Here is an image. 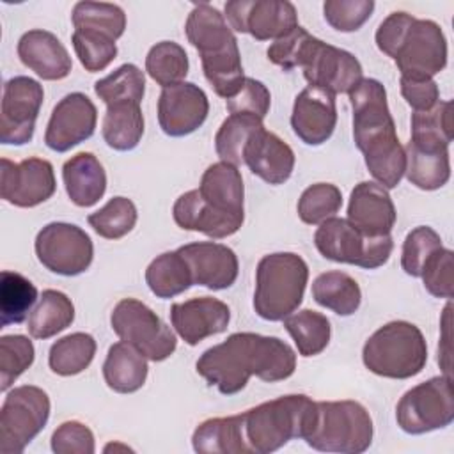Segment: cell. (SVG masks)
I'll list each match as a JSON object with an SVG mask.
<instances>
[{
  "mask_svg": "<svg viewBox=\"0 0 454 454\" xmlns=\"http://www.w3.org/2000/svg\"><path fill=\"white\" fill-rule=\"evenodd\" d=\"M195 369L207 385L216 387L223 395H232L247 387L250 376L268 383L287 380L296 369V355L278 337L238 332L207 348Z\"/></svg>",
  "mask_w": 454,
  "mask_h": 454,
  "instance_id": "1",
  "label": "cell"
},
{
  "mask_svg": "<svg viewBox=\"0 0 454 454\" xmlns=\"http://www.w3.org/2000/svg\"><path fill=\"white\" fill-rule=\"evenodd\" d=\"M353 108V138L364 153L371 176L387 190L395 188L406 168L395 122L387 103V90L374 78H362L349 92Z\"/></svg>",
  "mask_w": 454,
  "mask_h": 454,
  "instance_id": "2",
  "label": "cell"
},
{
  "mask_svg": "<svg viewBox=\"0 0 454 454\" xmlns=\"http://www.w3.org/2000/svg\"><path fill=\"white\" fill-rule=\"evenodd\" d=\"M374 39L404 78H433L447 66V39L433 20L395 11L380 23Z\"/></svg>",
  "mask_w": 454,
  "mask_h": 454,
  "instance_id": "3",
  "label": "cell"
},
{
  "mask_svg": "<svg viewBox=\"0 0 454 454\" xmlns=\"http://www.w3.org/2000/svg\"><path fill=\"white\" fill-rule=\"evenodd\" d=\"M184 32L192 46L199 51L202 71L213 90L223 98H232L245 82L238 39L225 16L213 5L195 4L188 14Z\"/></svg>",
  "mask_w": 454,
  "mask_h": 454,
  "instance_id": "4",
  "label": "cell"
},
{
  "mask_svg": "<svg viewBox=\"0 0 454 454\" xmlns=\"http://www.w3.org/2000/svg\"><path fill=\"white\" fill-rule=\"evenodd\" d=\"M316 401L305 394H289L261 403L241 413L250 454H270L294 438H303Z\"/></svg>",
  "mask_w": 454,
  "mask_h": 454,
  "instance_id": "5",
  "label": "cell"
},
{
  "mask_svg": "<svg viewBox=\"0 0 454 454\" xmlns=\"http://www.w3.org/2000/svg\"><path fill=\"white\" fill-rule=\"evenodd\" d=\"M372 433V419L358 401H316L303 440L321 452L360 454L371 447Z\"/></svg>",
  "mask_w": 454,
  "mask_h": 454,
  "instance_id": "6",
  "label": "cell"
},
{
  "mask_svg": "<svg viewBox=\"0 0 454 454\" xmlns=\"http://www.w3.org/2000/svg\"><path fill=\"white\" fill-rule=\"evenodd\" d=\"M307 280L309 266L298 254L264 255L255 270L254 310L266 321H284L300 307Z\"/></svg>",
  "mask_w": 454,
  "mask_h": 454,
  "instance_id": "7",
  "label": "cell"
},
{
  "mask_svg": "<svg viewBox=\"0 0 454 454\" xmlns=\"http://www.w3.org/2000/svg\"><path fill=\"white\" fill-rule=\"evenodd\" d=\"M364 365L378 376L408 380L427 362V344L413 323L390 321L378 328L364 344Z\"/></svg>",
  "mask_w": 454,
  "mask_h": 454,
  "instance_id": "8",
  "label": "cell"
},
{
  "mask_svg": "<svg viewBox=\"0 0 454 454\" xmlns=\"http://www.w3.org/2000/svg\"><path fill=\"white\" fill-rule=\"evenodd\" d=\"M317 252L333 262L376 270L383 266L394 248L392 236H367L348 218L332 216L319 223L314 234Z\"/></svg>",
  "mask_w": 454,
  "mask_h": 454,
  "instance_id": "9",
  "label": "cell"
},
{
  "mask_svg": "<svg viewBox=\"0 0 454 454\" xmlns=\"http://www.w3.org/2000/svg\"><path fill=\"white\" fill-rule=\"evenodd\" d=\"M110 325L121 340L138 349L147 360L161 362L176 351L177 339L170 326L140 300H121L110 314Z\"/></svg>",
  "mask_w": 454,
  "mask_h": 454,
  "instance_id": "10",
  "label": "cell"
},
{
  "mask_svg": "<svg viewBox=\"0 0 454 454\" xmlns=\"http://www.w3.org/2000/svg\"><path fill=\"white\" fill-rule=\"evenodd\" d=\"M50 417L48 394L34 385L14 387L0 408V452L18 454L44 429Z\"/></svg>",
  "mask_w": 454,
  "mask_h": 454,
  "instance_id": "11",
  "label": "cell"
},
{
  "mask_svg": "<svg viewBox=\"0 0 454 454\" xmlns=\"http://www.w3.org/2000/svg\"><path fill=\"white\" fill-rule=\"evenodd\" d=\"M397 426L408 434L443 429L454 420L450 376H434L403 394L395 406Z\"/></svg>",
  "mask_w": 454,
  "mask_h": 454,
  "instance_id": "12",
  "label": "cell"
},
{
  "mask_svg": "<svg viewBox=\"0 0 454 454\" xmlns=\"http://www.w3.org/2000/svg\"><path fill=\"white\" fill-rule=\"evenodd\" d=\"M35 255L51 273L74 277L89 270L94 257V245L89 234L67 222H51L35 236Z\"/></svg>",
  "mask_w": 454,
  "mask_h": 454,
  "instance_id": "13",
  "label": "cell"
},
{
  "mask_svg": "<svg viewBox=\"0 0 454 454\" xmlns=\"http://www.w3.org/2000/svg\"><path fill=\"white\" fill-rule=\"evenodd\" d=\"M43 99V85L34 78L14 76L5 82L0 105V142L4 145H23L32 140Z\"/></svg>",
  "mask_w": 454,
  "mask_h": 454,
  "instance_id": "14",
  "label": "cell"
},
{
  "mask_svg": "<svg viewBox=\"0 0 454 454\" xmlns=\"http://www.w3.org/2000/svg\"><path fill=\"white\" fill-rule=\"evenodd\" d=\"M223 16L232 30L257 41H277L298 27L296 7L287 0H231Z\"/></svg>",
  "mask_w": 454,
  "mask_h": 454,
  "instance_id": "15",
  "label": "cell"
},
{
  "mask_svg": "<svg viewBox=\"0 0 454 454\" xmlns=\"http://www.w3.org/2000/svg\"><path fill=\"white\" fill-rule=\"evenodd\" d=\"M57 188L53 165L43 158L14 163L0 160V195L16 207H34L46 202Z\"/></svg>",
  "mask_w": 454,
  "mask_h": 454,
  "instance_id": "16",
  "label": "cell"
},
{
  "mask_svg": "<svg viewBox=\"0 0 454 454\" xmlns=\"http://www.w3.org/2000/svg\"><path fill=\"white\" fill-rule=\"evenodd\" d=\"M301 69L309 85L332 94L349 92L362 80V66L353 53L317 37L312 41Z\"/></svg>",
  "mask_w": 454,
  "mask_h": 454,
  "instance_id": "17",
  "label": "cell"
},
{
  "mask_svg": "<svg viewBox=\"0 0 454 454\" xmlns=\"http://www.w3.org/2000/svg\"><path fill=\"white\" fill-rule=\"evenodd\" d=\"M96 122L98 110L89 96L71 92L53 106L44 133V144L51 151L66 153L90 138L94 135Z\"/></svg>",
  "mask_w": 454,
  "mask_h": 454,
  "instance_id": "18",
  "label": "cell"
},
{
  "mask_svg": "<svg viewBox=\"0 0 454 454\" xmlns=\"http://www.w3.org/2000/svg\"><path fill=\"white\" fill-rule=\"evenodd\" d=\"M209 114L206 92L192 83L179 82L161 90L158 99V122L168 137H186L197 131Z\"/></svg>",
  "mask_w": 454,
  "mask_h": 454,
  "instance_id": "19",
  "label": "cell"
},
{
  "mask_svg": "<svg viewBox=\"0 0 454 454\" xmlns=\"http://www.w3.org/2000/svg\"><path fill=\"white\" fill-rule=\"evenodd\" d=\"M188 262L192 280L213 291L231 287L239 271V262L232 248L215 241H197L177 248Z\"/></svg>",
  "mask_w": 454,
  "mask_h": 454,
  "instance_id": "20",
  "label": "cell"
},
{
  "mask_svg": "<svg viewBox=\"0 0 454 454\" xmlns=\"http://www.w3.org/2000/svg\"><path fill=\"white\" fill-rule=\"evenodd\" d=\"M337 124L335 94L319 89L305 87L294 99L291 126L296 137L307 145L325 144Z\"/></svg>",
  "mask_w": 454,
  "mask_h": 454,
  "instance_id": "21",
  "label": "cell"
},
{
  "mask_svg": "<svg viewBox=\"0 0 454 454\" xmlns=\"http://www.w3.org/2000/svg\"><path fill=\"white\" fill-rule=\"evenodd\" d=\"M170 321L186 344L197 346L200 340L227 330L231 309L218 298H192L170 307Z\"/></svg>",
  "mask_w": 454,
  "mask_h": 454,
  "instance_id": "22",
  "label": "cell"
},
{
  "mask_svg": "<svg viewBox=\"0 0 454 454\" xmlns=\"http://www.w3.org/2000/svg\"><path fill=\"white\" fill-rule=\"evenodd\" d=\"M395 206L378 183L362 181L349 195L348 220L367 236H387L395 223Z\"/></svg>",
  "mask_w": 454,
  "mask_h": 454,
  "instance_id": "23",
  "label": "cell"
},
{
  "mask_svg": "<svg viewBox=\"0 0 454 454\" xmlns=\"http://www.w3.org/2000/svg\"><path fill=\"white\" fill-rule=\"evenodd\" d=\"M243 163L264 183L282 184L293 174L294 153L278 135L261 128L248 138Z\"/></svg>",
  "mask_w": 454,
  "mask_h": 454,
  "instance_id": "24",
  "label": "cell"
},
{
  "mask_svg": "<svg viewBox=\"0 0 454 454\" xmlns=\"http://www.w3.org/2000/svg\"><path fill=\"white\" fill-rule=\"evenodd\" d=\"M172 216L181 229L202 232L215 239L232 236L241 229L245 220V215H231L218 211L202 199L199 190H190L183 193L174 202Z\"/></svg>",
  "mask_w": 454,
  "mask_h": 454,
  "instance_id": "25",
  "label": "cell"
},
{
  "mask_svg": "<svg viewBox=\"0 0 454 454\" xmlns=\"http://www.w3.org/2000/svg\"><path fill=\"white\" fill-rule=\"evenodd\" d=\"M18 57L23 66L43 80H62L71 73L73 62L60 39L41 28L25 32L18 41Z\"/></svg>",
  "mask_w": 454,
  "mask_h": 454,
  "instance_id": "26",
  "label": "cell"
},
{
  "mask_svg": "<svg viewBox=\"0 0 454 454\" xmlns=\"http://www.w3.org/2000/svg\"><path fill=\"white\" fill-rule=\"evenodd\" d=\"M67 197L78 207L94 206L106 192V174L92 153H78L62 167Z\"/></svg>",
  "mask_w": 454,
  "mask_h": 454,
  "instance_id": "27",
  "label": "cell"
},
{
  "mask_svg": "<svg viewBox=\"0 0 454 454\" xmlns=\"http://www.w3.org/2000/svg\"><path fill=\"white\" fill-rule=\"evenodd\" d=\"M197 190L200 192L202 199L218 211L231 215H245L243 177L236 165L227 161L209 165L204 170Z\"/></svg>",
  "mask_w": 454,
  "mask_h": 454,
  "instance_id": "28",
  "label": "cell"
},
{
  "mask_svg": "<svg viewBox=\"0 0 454 454\" xmlns=\"http://www.w3.org/2000/svg\"><path fill=\"white\" fill-rule=\"evenodd\" d=\"M192 445L202 454H250L241 413L200 422L193 431Z\"/></svg>",
  "mask_w": 454,
  "mask_h": 454,
  "instance_id": "29",
  "label": "cell"
},
{
  "mask_svg": "<svg viewBox=\"0 0 454 454\" xmlns=\"http://www.w3.org/2000/svg\"><path fill=\"white\" fill-rule=\"evenodd\" d=\"M147 369V358L138 349L121 340L112 344L106 353L103 378L114 392L131 394L144 387Z\"/></svg>",
  "mask_w": 454,
  "mask_h": 454,
  "instance_id": "30",
  "label": "cell"
},
{
  "mask_svg": "<svg viewBox=\"0 0 454 454\" xmlns=\"http://www.w3.org/2000/svg\"><path fill=\"white\" fill-rule=\"evenodd\" d=\"M404 174L413 186L431 192L447 184L450 177L449 149H427L408 142L404 147Z\"/></svg>",
  "mask_w": 454,
  "mask_h": 454,
  "instance_id": "31",
  "label": "cell"
},
{
  "mask_svg": "<svg viewBox=\"0 0 454 454\" xmlns=\"http://www.w3.org/2000/svg\"><path fill=\"white\" fill-rule=\"evenodd\" d=\"M101 133L106 145L115 151L135 149L144 135V115L140 103L124 101L108 105L103 117Z\"/></svg>",
  "mask_w": 454,
  "mask_h": 454,
  "instance_id": "32",
  "label": "cell"
},
{
  "mask_svg": "<svg viewBox=\"0 0 454 454\" xmlns=\"http://www.w3.org/2000/svg\"><path fill=\"white\" fill-rule=\"evenodd\" d=\"M312 298L339 316H351L358 310L362 291L358 282L344 271H325L312 282Z\"/></svg>",
  "mask_w": 454,
  "mask_h": 454,
  "instance_id": "33",
  "label": "cell"
},
{
  "mask_svg": "<svg viewBox=\"0 0 454 454\" xmlns=\"http://www.w3.org/2000/svg\"><path fill=\"white\" fill-rule=\"evenodd\" d=\"M74 319V305L67 294L57 289L43 291L30 312L27 330L34 339H50L66 330Z\"/></svg>",
  "mask_w": 454,
  "mask_h": 454,
  "instance_id": "34",
  "label": "cell"
},
{
  "mask_svg": "<svg viewBox=\"0 0 454 454\" xmlns=\"http://www.w3.org/2000/svg\"><path fill=\"white\" fill-rule=\"evenodd\" d=\"M145 282L158 298H174L193 286L188 262L177 250L153 259L145 270Z\"/></svg>",
  "mask_w": 454,
  "mask_h": 454,
  "instance_id": "35",
  "label": "cell"
},
{
  "mask_svg": "<svg viewBox=\"0 0 454 454\" xmlns=\"http://www.w3.org/2000/svg\"><path fill=\"white\" fill-rule=\"evenodd\" d=\"M284 326L301 356H316L330 342L332 326L328 317L321 312L310 309L298 310L284 319Z\"/></svg>",
  "mask_w": 454,
  "mask_h": 454,
  "instance_id": "36",
  "label": "cell"
},
{
  "mask_svg": "<svg viewBox=\"0 0 454 454\" xmlns=\"http://www.w3.org/2000/svg\"><path fill=\"white\" fill-rule=\"evenodd\" d=\"M35 300L37 289L27 277L4 270L0 275V328L23 323Z\"/></svg>",
  "mask_w": 454,
  "mask_h": 454,
  "instance_id": "37",
  "label": "cell"
},
{
  "mask_svg": "<svg viewBox=\"0 0 454 454\" xmlns=\"http://www.w3.org/2000/svg\"><path fill=\"white\" fill-rule=\"evenodd\" d=\"M96 355V340L90 333L74 332L51 344L48 365L59 376H74L85 371Z\"/></svg>",
  "mask_w": 454,
  "mask_h": 454,
  "instance_id": "38",
  "label": "cell"
},
{
  "mask_svg": "<svg viewBox=\"0 0 454 454\" xmlns=\"http://www.w3.org/2000/svg\"><path fill=\"white\" fill-rule=\"evenodd\" d=\"M450 101H438L431 110L411 114L410 142L427 149H449L452 142Z\"/></svg>",
  "mask_w": 454,
  "mask_h": 454,
  "instance_id": "39",
  "label": "cell"
},
{
  "mask_svg": "<svg viewBox=\"0 0 454 454\" xmlns=\"http://www.w3.org/2000/svg\"><path fill=\"white\" fill-rule=\"evenodd\" d=\"M71 21L74 30L103 34L114 41H117L126 28V14L124 11L108 2H78L73 7Z\"/></svg>",
  "mask_w": 454,
  "mask_h": 454,
  "instance_id": "40",
  "label": "cell"
},
{
  "mask_svg": "<svg viewBox=\"0 0 454 454\" xmlns=\"http://www.w3.org/2000/svg\"><path fill=\"white\" fill-rule=\"evenodd\" d=\"M264 128L262 119L248 114H231L216 131L215 137V149L222 161L241 165L243 163V151L248 138Z\"/></svg>",
  "mask_w": 454,
  "mask_h": 454,
  "instance_id": "41",
  "label": "cell"
},
{
  "mask_svg": "<svg viewBox=\"0 0 454 454\" xmlns=\"http://www.w3.org/2000/svg\"><path fill=\"white\" fill-rule=\"evenodd\" d=\"M147 74L163 89L184 82L188 74V55L174 41H161L151 46L145 57Z\"/></svg>",
  "mask_w": 454,
  "mask_h": 454,
  "instance_id": "42",
  "label": "cell"
},
{
  "mask_svg": "<svg viewBox=\"0 0 454 454\" xmlns=\"http://www.w3.org/2000/svg\"><path fill=\"white\" fill-rule=\"evenodd\" d=\"M96 96L108 106L114 103H142L145 92V76L135 64H122L108 76L94 83Z\"/></svg>",
  "mask_w": 454,
  "mask_h": 454,
  "instance_id": "43",
  "label": "cell"
},
{
  "mask_svg": "<svg viewBox=\"0 0 454 454\" xmlns=\"http://www.w3.org/2000/svg\"><path fill=\"white\" fill-rule=\"evenodd\" d=\"M138 213L131 199L112 197L103 207L87 216L89 225L105 239L126 236L137 223Z\"/></svg>",
  "mask_w": 454,
  "mask_h": 454,
  "instance_id": "44",
  "label": "cell"
},
{
  "mask_svg": "<svg viewBox=\"0 0 454 454\" xmlns=\"http://www.w3.org/2000/svg\"><path fill=\"white\" fill-rule=\"evenodd\" d=\"M342 193L332 183H316L303 190L298 199V216L307 225H317L339 213Z\"/></svg>",
  "mask_w": 454,
  "mask_h": 454,
  "instance_id": "45",
  "label": "cell"
},
{
  "mask_svg": "<svg viewBox=\"0 0 454 454\" xmlns=\"http://www.w3.org/2000/svg\"><path fill=\"white\" fill-rule=\"evenodd\" d=\"M35 349L25 335H2L0 337V390L7 392L9 387L34 364Z\"/></svg>",
  "mask_w": 454,
  "mask_h": 454,
  "instance_id": "46",
  "label": "cell"
},
{
  "mask_svg": "<svg viewBox=\"0 0 454 454\" xmlns=\"http://www.w3.org/2000/svg\"><path fill=\"white\" fill-rule=\"evenodd\" d=\"M71 41L80 64L89 73L106 69L110 62L117 57L115 41L103 34L74 30L71 35Z\"/></svg>",
  "mask_w": 454,
  "mask_h": 454,
  "instance_id": "47",
  "label": "cell"
},
{
  "mask_svg": "<svg viewBox=\"0 0 454 454\" xmlns=\"http://www.w3.org/2000/svg\"><path fill=\"white\" fill-rule=\"evenodd\" d=\"M438 248H442V238L434 229L427 225H420L410 231L403 243V252H401V266L404 273L411 277H420L426 261Z\"/></svg>",
  "mask_w": 454,
  "mask_h": 454,
  "instance_id": "48",
  "label": "cell"
},
{
  "mask_svg": "<svg viewBox=\"0 0 454 454\" xmlns=\"http://www.w3.org/2000/svg\"><path fill=\"white\" fill-rule=\"evenodd\" d=\"M314 39V35H310L303 27L298 25L280 39L273 41L266 55L275 66L282 67L284 71H291L294 67H301Z\"/></svg>",
  "mask_w": 454,
  "mask_h": 454,
  "instance_id": "49",
  "label": "cell"
},
{
  "mask_svg": "<svg viewBox=\"0 0 454 454\" xmlns=\"http://www.w3.org/2000/svg\"><path fill=\"white\" fill-rule=\"evenodd\" d=\"M372 0H326L323 14L326 23L339 32H356L372 14Z\"/></svg>",
  "mask_w": 454,
  "mask_h": 454,
  "instance_id": "50",
  "label": "cell"
},
{
  "mask_svg": "<svg viewBox=\"0 0 454 454\" xmlns=\"http://www.w3.org/2000/svg\"><path fill=\"white\" fill-rule=\"evenodd\" d=\"M424 287L436 298L450 300L454 294V254L449 248H438L422 268Z\"/></svg>",
  "mask_w": 454,
  "mask_h": 454,
  "instance_id": "51",
  "label": "cell"
},
{
  "mask_svg": "<svg viewBox=\"0 0 454 454\" xmlns=\"http://www.w3.org/2000/svg\"><path fill=\"white\" fill-rule=\"evenodd\" d=\"M270 103L271 96L268 87L255 78H245L241 89L225 101V106L231 114H248L264 119L270 112Z\"/></svg>",
  "mask_w": 454,
  "mask_h": 454,
  "instance_id": "52",
  "label": "cell"
},
{
  "mask_svg": "<svg viewBox=\"0 0 454 454\" xmlns=\"http://www.w3.org/2000/svg\"><path fill=\"white\" fill-rule=\"evenodd\" d=\"M51 450L57 454H92L96 450L92 431L78 422H62L51 434Z\"/></svg>",
  "mask_w": 454,
  "mask_h": 454,
  "instance_id": "53",
  "label": "cell"
},
{
  "mask_svg": "<svg viewBox=\"0 0 454 454\" xmlns=\"http://www.w3.org/2000/svg\"><path fill=\"white\" fill-rule=\"evenodd\" d=\"M401 94L415 112L431 110L440 101L438 83L433 78L401 76Z\"/></svg>",
  "mask_w": 454,
  "mask_h": 454,
  "instance_id": "54",
  "label": "cell"
},
{
  "mask_svg": "<svg viewBox=\"0 0 454 454\" xmlns=\"http://www.w3.org/2000/svg\"><path fill=\"white\" fill-rule=\"evenodd\" d=\"M117 449H124V450H131L128 445H119V443H110V445H106L105 447V452H108V450H117Z\"/></svg>",
  "mask_w": 454,
  "mask_h": 454,
  "instance_id": "55",
  "label": "cell"
}]
</instances>
